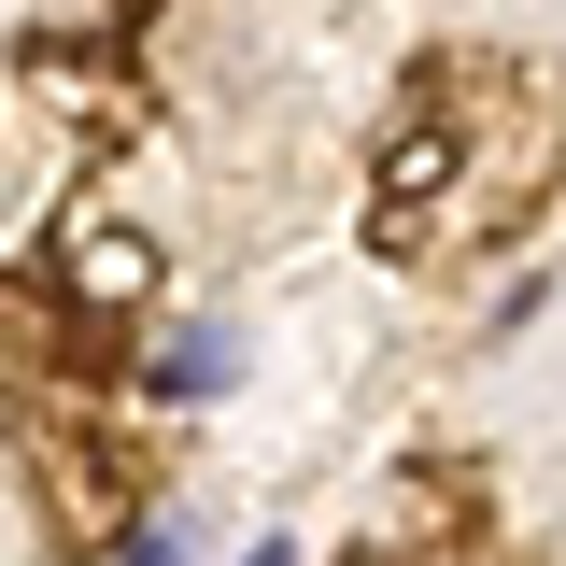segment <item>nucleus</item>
<instances>
[{
  "mask_svg": "<svg viewBox=\"0 0 566 566\" xmlns=\"http://www.w3.org/2000/svg\"><path fill=\"white\" fill-rule=\"evenodd\" d=\"M29 495L57 510V538H114L128 553V524H142V453L114 439V424H85V411H29Z\"/></svg>",
  "mask_w": 566,
  "mask_h": 566,
  "instance_id": "1",
  "label": "nucleus"
},
{
  "mask_svg": "<svg viewBox=\"0 0 566 566\" xmlns=\"http://www.w3.org/2000/svg\"><path fill=\"white\" fill-rule=\"evenodd\" d=\"M453 170H468V114L453 99H424L411 114V142H382V185H368V227H382V255H424L439 227H453Z\"/></svg>",
  "mask_w": 566,
  "mask_h": 566,
  "instance_id": "2",
  "label": "nucleus"
},
{
  "mask_svg": "<svg viewBox=\"0 0 566 566\" xmlns=\"http://www.w3.org/2000/svg\"><path fill=\"white\" fill-rule=\"evenodd\" d=\"M142 382H156V397H227V382H241V340H227V326H185V340L142 354Z\"/></svg>",
  "mask_w": 566,
  "mask_h": 566,
  "instance_id": "3",
  "label": "nucleus"
},
{
  "mask_svg": "<svg viewBox=\"0 0 566 566\" xmlns=\"http://www.w3.org/2000/svg\"><path fill=\"white\" fill-rule=\"evenodd\" d=\"M128 566H199V524H185V510H142V524H128Z\"/></svg>",
  "mask_w": 566,
  "mask_h": 566,
  "instance_id": "4",
  "label": "nucleus"
},
{
  "mask_svg": "<svg viewBox=\"0 0 566 566\" xmlns=\"http://www.w3.org/2000/svg\"><path fill=\"white\" fill-rule=\"evenodd\" d=\"M241 566H283V538H255V553H241Z\"/></svg>",
  "mask_w": 566,
  "mask_h": 566,
  "instance_id": "5",
  "label": "nucleus"
}]
</instances>
